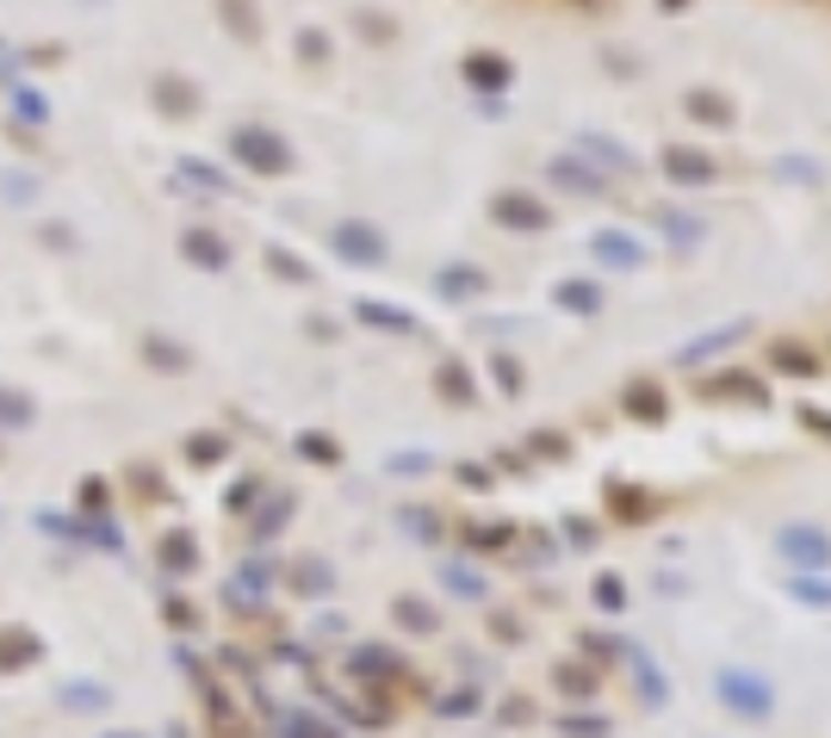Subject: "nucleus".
<instances>
[]
</instances>
